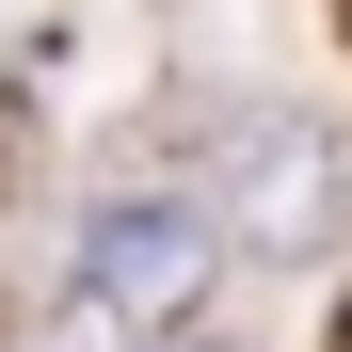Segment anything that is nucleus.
<instances>
[{
	"label": "nucleus",
	"instance_id": "nucleus-1",
	"mask_svg": "<svg viewBox=\"0 0 352 352\" xmlns=\"http://www.w3.org/2000/svg\"><path fill=\"white\" fill-rule=\"evenodd\" d=\"M208 256H224V224H208L192 192H112V208L80 224L65 288H80V320H112V336H160V320H192Z\"/></svg>",
	"mask_w": 352,
	"mask_h": 352
},
{
	"label": "nucleus",
	"instance_id": "nucleus-2",
	"mask_svg": "<svg viewBox=\"0 0 352 352\" xmlns=\"http://www.w3.org/2000/svg\"><path fill=\"white\" fill-rule=\"evenodd\" d=\"M336 224H352V144L320 112H241V129H224V241L320 256Z\"/></svg>",
	"mask_w": 352,
	"mask_h": 352
},
{
	"label": "nucleus",
	"instance_id": "nucleus-3",
	"mask_svg": "<svg viewBox=\"0 0 352 352\" xmlns=\"http://www.w3.org/2000/svg\"><path fill=\"white\" fill-rule=\"evenodd\" d=\"M336 16H352V0H336Z\"/></svg>",
	"mask_w": 352,
	"mask_h": 352
}]
</instances>
